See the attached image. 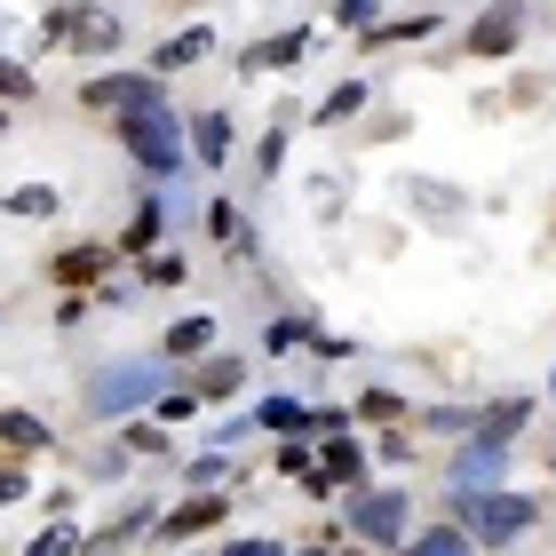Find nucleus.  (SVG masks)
Returning a JSON list of instances; mask_svg holds the SVG:
<instances>
[{"label":"nucleus","mask_w":556,"mask_h":556,"mask_svg":"<svg viewBox=\"0 0 556 556\" xmlns=\"http://www.w3.org/2000/svg\"><path fill=\"white\" fill-rule=\"evenodd\" d=\"M119 119H128V151H136L151 175L184 167V143H175V112L167 104H143V112H119Z\"/></svg>","instance_id":"f257e3e1"},{"label":"nucleus","mask_w":556,"mask_h":556,"mask_svg":"<svg viewBox=\"0 0 556 556\" xmlns=\"http://www.w3.org/2000/svg\"><path fill=\"white\" fill-rule=\"evenodd\" d=\"M160 382H167V366H112V374H96V382H88V414L96 421L128 414V406H143V397H160Z\"/></svg>","instance_id":"f03ea898"},{"label":"nucleus","mask_w":556,"mask_h":556,"mask_svg":"<svg viewBox=\"0 0 556 556\" xmlns=\"http://www.w3.org/2000/svg\"><path fill=\"white\" fill-rule=\"evenodd\" d=\"M462 525H469V541H509L533 525V493H477Z\"/></svg>","instance_id":"7ed1b4c3"},{"label":"nucleus","mask_w":556,"mask_h":556,"mask_svg":"<svg viewBox=\"0 0 556 556\" xmlns=\"http://www.w3.org/2000/svg\"><path fill=\"white\" fill-rule=\"evenodd\" d=\"M342 525L358 541H397V533H406V493H358L342 509Z\"/></svg>","instance_id":"20e7f679"},{"label":"nucleus","mask_w":556,"mask_h":556,"mask_svg":"<svg viewBox=\"0 0 556 556\" xmlns=\"http://www.w3.org/2000/svg\"><path fill=\"white\" fill-rule=\"evenodd\" d=\"M80 104L88 112H143V104H160V80L151 72H112V80H88Z\"/></svg>","instance_id":"39448f33"},{"label":"nucleus","mask_w":556,"mask_h":556,"mask_svg":"<svg viewBox=\"0 0 556 556\" xmlns=\"http://www.w3.org/2000/svg\"><path fill=\"white\" fill-rule=\"evenodd\" d=\"M517 40H525V16L517 9H485L469 24V56H509Z\"/></svg>","instance_id":"423d86ee"},{"label":"nucleus","mask_w":556,"mask_h":556,"mask_svg":"<svg viewBox=\"0 0 556 556\" xmlns=\"http://www.w3.org/2000/svg\"><path fill=\"white\" fill-rule=\"evenodd\" d=\"M56 33H64L72 48H112V40H119V16H112V9H64Z\"/></svg>","instance_id":"0eeeda50"},{"label":"nucleus","mask_w":556,"mask_h":556,"mask_svg":"<svg viewBox=\"0 0 556 556\" xmlns=\"http://www.w3.org/2000/svg\"><path fill=\"white\" fill-rule=\"evenodd\" d=\"M493 469H501V445L477 438V453H462V462H453V493H493Z\"/></svg>","instance_id":"6e6552de"},{"label":"nucleus","mask_w":556,"mask_h":556,"mask_svg":"<svg viewBox=\"0 0 556 556\" xmlns=\"http://www.w3.org/2000/svg\"><path fill=\"white\" fill-rule=\"evenodd\" d=\"M302 56H311V33L294 24V33H278V40H263V48H247V72H270V64H302Z\"/></svg>","instance_id":"1a4fd4ad"},{"label":"nucleus","mask_w":556,"mask_h":556,"mask_svg":"<svg viewBox=\"0 0 556 556\" xmlns=\"http://www.w3.org/2000/svg\"><path fill=\"white\" fill-rule=\"evenodd\" d=\"M255 429H278V438H302V429H311V406H294V397H263Z\"/></svg>","instance_id":"9d476101"},{"label":"nucleus","mask_w":556,"mask_h":556,"mask_svg":"<svg viewBox=\"0 0 556 556\" xmlns=\"http://www.w3.org/2000/svg\"><path fill=\"white\" fill-rule=\"evenodd\" d=\"M215 517H223V493H199L191 509H175V517H167V533H175V541H184V533H207Z\"/></svg>","instance_id":"9b49d317"},{"label":"nucleus","mask_w":556,"mask_h":556,"mask_svg":"<svg viewBox=\"0 0 556 556\" xmlns=\"http://www.w3.org/2000/svg\"><path fill=\"white\" fill-rule=\"evenodd\" d=\"M191 143H199V160H223V151H231V119H223V112H199Z\"/></svg>","instance_id":"f8f14e48"},{"label":"nucleus","mask_w":556,"mask_h":556,"mask_svg":"<svg viewBox=\"0 0 556 556\" xmlns=\"http://www.w3.org/2000/svg\"><path fill=\"white\" fill-rule=\"evenodd\" d=\"M0 438L24 445V453H40V445H48V421H40V414H0Z\"/></svg>","instance_id":"ddd939ff"},{"label":"nucleus","mask_w":556,"mask_h":556,"mask_svg":"<svg viewBox=\"0 0 556 556\" xmlns=\"http://www.w3.org/2000/svg\"><path fill=\"white\" fill-rule=\"evenodd\" d=\"M207 342H215L207 318H175V326H167V350H175V358H191V350H207Z\"/></svg>","instance_id":"4468645a"},{"label":"nucleus","mask_w":556,"mask_h":556,"mask_svg":"<svg viewBox=\"0 0 556 556\" xmlns=\"http://www.w3.org/2000/svg\"><path fill=\"white\" fill-rule=\"evenodd\" d=\"M358 469H366V453H358V445H350L342 429H334V438H326V477L342 485V477H358Z\"/></svg>","instance_id":"2eb2a0df"},{"label":"nucleus","mask_w":556,"mask_h":556,"mask_svg":"<svg viewBox=\"0 0 556 556\" xmlns=\"http://www.w3.org/2000/svg\"><path fill=\"white\" fill-rule=\"evenodd\" d=\"M406 556H469V533H462V525H445V533H421Z\"/></svg>","instance_id":"dca6fc26"},{"label":"nucleus","mask_w":556,"mask_h":556,"mask_svg":"<svg viewBox=\"0 0 556 556\" xmlns=\"http://www.w3.org/2000/svg\"><path fill=\"white\" fill-rule=\"evenodd\" d=\"M358 104H366V88H358V80H342V88H334V96L318 104V119H326V128H342V119L358 112Z\"/></svg>","instance_id":"f3484780"},{"label":"nucleus","mask_w":556,"mask_h":556,"mask_svg":"<svg viewBox=\"0 0 556 556\" xmlns=\"http://www.w3.org/2000/svg\"><path fill=\"white\" fill-rule=\"evenodd\" d=\"M207 48H215L207 33H184V40H167V48H160V72H175V64H199Z\"/></svg>","instance_id":"a211bd4d"},{"label":"nucleus","mask_w":556,"mask_h":556,"mask_svg":"<svg viewBox=\"0 0 556 556\" xmlns=\"http://www.w3.org/2000/svg\"><path fill=\"white\" fill-rule=\"evenodd\" d=\"M421 33H438V24H429V16H406V24H374V48H397V40H421Z\"/></svg>","instance_id":"6ab92c4d"},{"label":"nucleus","mask_w":556,"mask_h":556,"mask_svg":"<svg viewBox=\"0 0 556 556\" xmlns=\"http://www.w3.org/2000/svg\"><path fill=\"white\" fill-rule=\"evenodd\" d=\"M9 215H56V191H48V184H24V191H9Z\"/></svg>","instance_id":"aec40b11"},{"label":"nucleus","mask_w":556,"mask_h":556,"mask_svg":"<svg viewBox=\"0 0 556 556\" xmlns=\"http://www.w3.org/2000/svg\"><path fill=\"white\" fill-rule=\"evenodd\" d=\"M239 382H247V366H231V358H215L207 374H199V390H207V397H231Z\"/></svg>","instance_id":"412c9836"},{"label":"nucleus","mask_w":556,"mask_h":556,"mask_svg":"<svg viewBox=\"0 0 556 556\" xmlns=\"http://www.w3.org/2000/svg\"><path fill=\"white\" fill-rule=\"evenodd\" d=\"M160 231H167V215H160V207H143V215L128 223V255H151V239H160Z\"/></svg>","instance_id":"4be33fe9"},{"label":"nucleus","mask_w":556,"mask_h":556,"mask_svg":"<svg viewBox=\"0 0 556 556\" xmlns=\"http://www.w3.org/2000/svg\"><path fill=\"white\" fill-rule=\"evenodd\" d=\"M24 556H80V533H72V525H48V533L24 548Z\"/></svg>","instance_id":"5701e85b"},{"label":"nucleus","mask_w":556,"mask_h":556,"mask_svg":"<svg viewBox=\"0 0 556 556\" xmlns=\"http://www.w3.org/2000/svg\"><path fill=\"white\" fill-rule=\"evenodd\" d=\"M517 421H525V406H501V414H485V429H477V438H493V445H509V438H517Z\"/></svg>","instance_id":"b1692460"},{"label":"nucleus","mask_w":556,"mask_h":556,"mask_svg":"<svg viewBox=\"0 0 556 556\" xmlns=\"http://www.w3.org/2000/svg\"><path fill=\"white\" fill-rule=\"evenodd\" d=\"M56 270H64V278H96V270H104V255H96V247H80V255H64Z\"/></svg>","instance_id":"393cba45"},{"label":"nucleus","mask_w":556,"mask_h":556,"mask_svg":"<svg viewBox=\"0 0 556 556\" xmlns=\"http://www.w3.org/2000/svg\"><path fill=\"white\" fill-rule=\"evenodd\" d=\"M0 96H33V72H24V64H9V56H0Z\"/></svg>","instance_id":"a878e982"},{"label":"nucleus","mask_w":556,"mask_h":556,"mask_svg":"<svg viewBox=\"0 0 556 556\" xmlns=\"http://www.w3.org/2000/svg\"><path fill=\"white\" fill-rule=\"evenodd\" d=\"M263 342H270V350H287V342H302V326H294V318H270V326H263Z\"/></svg>","instance_id":"bb28decb"},{"label":"nucleus","mask_w":556,"mask_h":556,"mask_svg":"<svg viewBox=\"0 0 556 556\" xmlns=\"http://www.w3.org/2000/svg\"><path fill=\"white\" fill-rule=\"evenodd\" d=\"M160 445H167V438H160L151 421H136V429H128V453H160Z\"/></svg>","instance_id":"cd10ccee"},{"label":"nucleus","mask_w":556,"mask_h":556,"mask_svg":"<svg viewBox=\"0 0 556 556\" xmlns=\"http://www.w3.org/2000/svg\"><path fill=\"white\" fill-rule=\"evenodd\" d=\"M374 9H382V0H342L334 16H342V24H374Z\"/></svg>","instance_id":"c85d7f7f"},{"label":"nucleus","mask_w":556,"mask_h":556,"mask_svg":"<svg viewBox=\"0 0 556 556\" xmlns=\"http://www.w3.org/2000/svg\"><path fill=\"white\" fill-rule=\"evenodd\" d=\"M223 556H278V541H239V548H223Z\"/></svg>","instance_id":"c756f323"},{"label":"nucleus","mask_w":556,"mask_h":556,"mask_svg":"<svg viewBox=\"0 0 556 556\" xmlns=\"http://www.w3.org/2000/svg\"><path fill=\"white\" fill-rule=\"evenodd\" d=\"M548 390H556V374H548Z\"/></svg>","instance_id":"7c9ffc66"}]
</instances>
